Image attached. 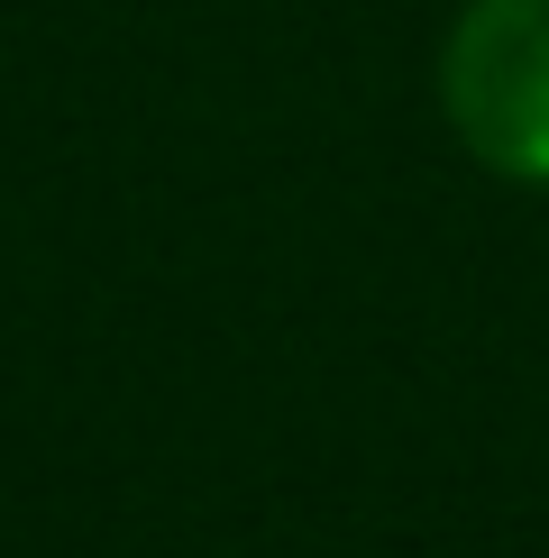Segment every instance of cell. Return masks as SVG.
Wrapping results in <instances>:
<instances>
[{"label":"cell","mask_w":549,"mask_h":558,"mask_svg":"<svg viewBox=\"0 0 549 558\" xmlns=\"http://www.w3.org/2000/svg\"><path fill=\"white\" fill-rule=\"evenodd\" d=\"M440 110L503 183L549 193V0H467L440 46Z\"/></svg>","instance_id":"obj_1"}]
</instances>
